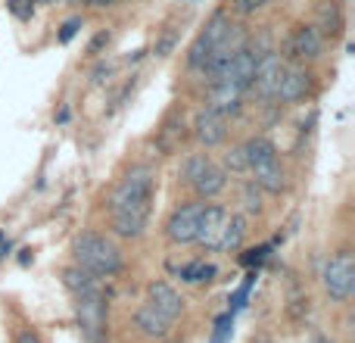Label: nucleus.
Listing matches in <instances>:
<instances>
[{
    "label": "nucleus",
    "instance_id": "5701e85b",
    "mask_svg": "<svg viewBox=\"0 0 355 343\" xmlns=\"http://www.w3.org/2000/svg\"><path fill=\"white\" fill-rule=\"evenodd\" d=\"M12 343H44V340H41V337L35 334V331L22 328V331H19V334H16V340H12Z\"/></svg>",
    "mask_w": 355,
    "mask_h": 343
},
{
    "label": "nucleus",
    "instance_id": "9d476101",
    "mask_svg": "<svg viewBox=\"0 0 355 343\" xmlns=\"http://www.w3.org/2000/svg\"><path fill=\"white\" fill-rule=\"evenodd\" d=\"M311 87H315V75H311L309 66L284 62V72H280L274 100H277V103H302V100L311 94Z\"/></svg>",
    "mask_w": 355,
    "mask_h": 343
},
{
    "label": "nucleus",
    "instance_id": "4468645a",
    "mask_svg": "<svg viewBox=\"0 0 355 343\" xmlns=\"http://www.w3.org/2000/svg\"><path fill=\"white\" fill-rule=\"evenodd\" d=\"M168 272L181 281V284H209L218 278V265L209 259H184V262H168Z\"/></svg>",
    "mask_w": 355,
    "mask_h": 343
},
{
    "label": "nucleus",
    "instance_id": "bb28decb",
    "mask_svg": "<svg viewBox=\"0 0 355 343\" xmlns=\"http://www.w3.org/2000/svg\"><path fill=\"white\" fill-rule=\"evenodd\" d=\"M41 3H56V0H41Z\"/></svg>",
    "mask_w": 355,
    "mask_h": 343
},
{
    "label": "nucleus",
    "instance_id": "b1692460",
    "mask_svg": "<svg viewBox=\"0 0 355 343\" xmlns=\"http://www.w3.org/2000/svg\"><path fill=\"white\" fill-rule=\"evenodd\" d=\"M84 6H93V10H106V6H112V3H118V0H81Z\"/></svg>",
    "mask_w": 355,
    "mask_h": 343
},
{
    "label": "nucleus",
    "instance_id": "a878e982",
    "mask_svg": "<svg viewBox=\"0 0 355 343\" xmlns=\"http://www.w3.org/2000/svg\"><path fill=\"white\" fill-rule=\"evenodd\" d=\"M309 343H336V340H330V337L327 334H315V337H311V340Z\"/></svg>",
    "mask_w": 355,
    "mask_h": 343
},
{
    "label": "nucleus",
    "instance_id": "f3484780",
    "mask_svg": "<svg viewBox=\"0 0 355 343\" xmlns=\"http://www.w3.org/2000/svg\"><path fill=\"white\" fill-rule=\"evenodd\" d=\"M230 334H234V315H230V312H221V315L215 318V324H212L209 343H228Z\"/></svg>",
    "mask_w": 355,
    "mask_h": 343
},
{
    "label": "nucleus",
    "instance_id": "ddd939ff",
    "mask_svg": "<svg viewBox=\"0 0 355 343\" xmlns=\"http://www.w3.org/2000/svg\"><path fill=\"white\" fill-rule=\"evenodd\" d=\"M311 25L321 31L324 41H336V37H343V31H346V10H343V3L340 0H321Z\"/></svg>",
    "mask_w": 355,
    "mask_h": 343
},
{
    "label": "nucleus",
    "instance_id": "f257e3e1",
    "mask_svg": "<svg viewBox=\"0 0 355 343\" xmlns=\"http://www.w3.org/2000/svg\"><path fill=\"white\" fill-rule=\"evenodd\" d=\"M156 200V168L149 162H134L125 168L116 187L106 197V216H109V234L118 240H140L153 222Z\"/></svg>",
    "mask_w": 355,
    "mask_h": 343
},
{
    "label": "nucleus",
    "instance_id": "4be33fe9",
    "mask_svg": "<svg viewBox=\"0 0 355 343\" xmlns=\"http://www.w3.org/2000/svg\"><path fill=\"white\" fill-rule=\"evenodd\" d=\"M78 28H84V19H81V16L66 19V22H62V28H60V35H56V37H60V44H69V41H72V37L78 35Z\"/></svg>",
    "mask_w": 355,
    "mask_h": 343
},
{
    "label": "nucleus",
    "instance_id": "1a4fd4ad",
    "mask_svg": "<svg viewBox=\"0 0 355 343\" xmlns=\"http://www.w3.org/2000/svg\"><path fill=\"white\" fill-rule=\"evenodd\" d=\"M203 206H206V200L193 197V200H187V203L174 206V209L168 212L165 225H162V234H165V240L172 243V247H190V243L197 240Z\"/></svg>",
    "mask_w": 355,
    "mask_h": 343
},
{
    "label": "nucleus",
    "instance_id": "dca6fc26",
    "mask_svg": "<svg viewBox=\"0 0 355 343\" xmlns=\"http://www.w3.org/2000/svg\"><path fill=\"white\" fill-rule=\"evenodd\" d=\"M172 318H165L162 312H156L153 306L143 303L140 309L134 312V328L140 331L143 337H153V340H162V337H168V331H172Z\"/></svg>",
    "mask_w": 355,
    "mask_h": 343
},
{
    "label": "nucleus",
    "instance_id": "423d86ee",
    "mask_svg": "<svg viewBox=\"0 0 355 343\" xmlns=\"http://www.w3.org/2000/svg\"><path fill=\"white\" fill-rule=\"evenodd\" d=\"M181 184L197 200H215L228 191V168L209 153H190L181 162Z\"/></svg>",
    "mask_w": 355,
    "mask_h": 343
},
{
    "label": "nucleus",
    "instance_id": "412c9836",
    "mask_svg": "<svg viewBox=\"0 0 355 343\" xmlns=\"http://www.w3.org/2000/svg\"><path fill=\"white\" fill-rule=\"evenodd\" d=\"M35 3H37V0H6V10H10L16 19H22V22H25V19L35 16Z\"/></svg>",
    "mask_w": 355,
    "mask_h": 343
},
{
    "label": "nucleus",
    "instance_id": "a211bd4d",
    "mask_svg": "<svg viewBox=\"0 0 355 343\" xmlns=\"http://www.w3.org/2000/svg\"><path fill=\"white\" fill-rule=\"evenodd\" d=\"M243 209L249 212V216H259L262 212V191L253 184V181H243Z\"/></svg>",
    "mask_w": 355,
    "mask_h": 343
},
{
    "label": "nucleus",
    "instance_id": "7ed1b4c3",
    "mask_svg": "<svg viewBox=\"0 0 355 343\" xmlns=\"http://www.w3.org/2000/svg\"><path fill=\"white\" fill-rule=\"evenodd\" d=\"M240 162H243V175H249V181H253L262 193L277 197V193L286 191V168H284V162H280L277 147H274L268 137L255 134V137H249V141H243Z\"/></svg>",
    "mask_w": 355,
    "mask_h": 343
},
{
    "label": "nucleus",
    "instance_id": "aec40b11",
    "mask_svg": "<svg viewBox=\"0 0 355 343\" xmlns=\"http://www.w3.org/2000/svg\"><path fill=\"white\" fill-rule=\"evenodd\" d=\"M255 278H259V274H255V272H253V274H249V278H246V281H243V287H240V290H237V293H234V299H230V303H234V306H230V309H228V312H230V315H237V312H240V309H243V306H246V299H249V290H253Z\"/></svg>",
    "mask_w": 355,
    "mask_h": 343
},
{
    "label": "nucleus",
    "instance_id": "6ab92c4d",
    "mask_svg": "<svg viewBox=\"0 0 355 343\" xmlns=\"http://www.w3.org/2000/svg\"><path fill=\"white\" fill-rule=\"evenodd\" d=\"M268 3H271V0H230V10H234L237 16H255V12L265 10Z\"/></svg>",
    "mask_w": 355,
    "mask_h": 343
},
{
    "label": "nucleus",
    "instance_id": "2eb2a0df",
    "mask_svg": "<svg viewBox=\"0 0 355 343\" xmlns=\"http://www.w3.org/2000/svg\"><path fill=\"white\" fill-rule=\"evenodd\" d=\"M246 231H249L246 218H243L240 212H228V218H224L221 234H218L212 253H240L243 243H246Z\"/></svg>",
    "mask_w": 355,
    "mask_h": 343
},
{
    "label": "nucleus",
    "instance_id": "f03ea898",
    "mask_svg": "<svg viewBox=\"0 0 355 343\" xmlns=\"http://www.w3.org/2000/svg\"><path fill=\"white\" fill-rule=\"evenodd\" d=\"M62 287L72 297L75 309V324H78L84 343H106V322H109V303L100 278L81 272L78 265H66L60 272Z\"/></svg>",
    "mask_w": 355,
    "mask_h": 343
},
{
    "label": "nucleus",
    "instance_id": "6e6552de",
    "mask_svg": "<svg viewBox=\"0 0 355 343\" xmlns=\"http://www.w3.org/2000/svg\"><path fill=\"white\" fill-rule=\"evenodd\" d=\"M324 37H321V31L315 28L311 22H299V25H293L290 31H286V37H284V47L277 50L280 53V60L284 62H299V66H309V62H315V60H321L324 56Z\"/></svg>",
    "mask_w": 355,
    "mask_h": 343
},
{
    "label": "nucleus",
    "instance_id": "9b49d317",
    "mask_svg": "<svg viewBox=\"0 0 355 343\" xmlns=\"http://www.w3.org/2000/svg\"><path fill=\"white\" fill-rule=\"evenodd\" d=\"M193 137H197V143L206 150L221 147V143L228 141V116L203 106V109L197 112V118H193Z\"/></svg>",
    "mask_w": 355,
    "mask_h": 343
},
{
    "label": "nucleus",
    "instance_id": "39448f33",
    "mask_svg": "<svg viewBox=\"0 0 355 343\" xmlns=\"http://www.w3.org/2000/svg\"><path fill=\"white\" fill-rule=\"evenodd\" d=\"M237 25L234 19H230L228 10H215L209 19L203 22V28L197 31V37L190 41V47H187V56H184V66L190 75H199L203 78L206 69H209V62L215 60V53L224 47V44L234 37Z\"/></svg>",
    "mask_w": 355,
    "mask_h": 343
},
{
    "label": "nucleus",
    "instance_id": "393cba45",
    "mask_svg": "<svg viewBox=\"0 0 355 343\" xmlns=\"http://www.w3.org/2000/svg\"><path fill=\"white\" fill-rule=\"evenodd\" d=\"M6 253H10V240H6L3 231H0V256H6Z\"/></svg>",
    "mask_w": 355,
    "mask_h": 343
},
{
    "label": "nucleus",
    "instance_id": "20e7f679",
    "mask_svg": "<svg viewBox=\"0 0 355 343\" xmlns=\"http://www.w3.org/2000/svg\"><path fill=\"white\" fill-rule=\"evenodd\" d=\"M72 265L81 272L93 274V278H116L125 268V253L116 243V237L103 234V231H81L72 240Z\"/></svg>",
    "mask_w": 355,
    "mask_h": 343
},
{
    "label": "nucleus",
    "instance_id": "f8f14e48",
    "mask_svg": "<svg viewBox=\"0 0 355 343\" xmlns=\"http://www.w3.org/2000/svg\"><path fill=\"white\" fill-rule=\"evenodd\" d=\"M143 303L153 306L156 312H162V315L172 318V322H178L181 312H184V297L162 278H156V281L147 284V297H143Z\"/></svg>",
    "mask_w": 355,
    "mask_h": 343
},
{
    "label": "nucleus",
    "instance_id": "0eeeda50",
    "mask_svg": "<svg viewBox=\"0 0 355 343\" xmlns=\"http://www.w3.org/2000/svg\"><path fill=\"white\" fill-rule=\"evenodd\" d=\"M324 293H327L334 303H349L355 293V256L352 249H336L327 259L321 262V272H318Z\"/></svg>",
    "mask_w": 355,
    "mask_h": 343
}]
</instances>
